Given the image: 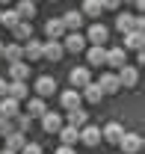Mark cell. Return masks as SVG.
<instances>
[{"label": "cell", "mask_w": 145, "mask_h": 154, "mask_svg": "<svg viewBox=\"0 0 145 154\" xmlns=\"http://www.w3.org/2000/svg\"><path fill=\"white\" fill-rule=\"evenodd\" d=\"M59 42H62V51H68V54H80V51H86V38L80 36V33H68V36H62Z\"/></svg>", "instance_id": "obj_4"}, {"label": "cell", "mask_w": 145, "mask_h": 154, "mask_svg": "<svg viewBox=\"0 0 145 154\" xmlns=\"http://www.w3.org/2000/svg\"><path fill=\"white\" fill-rule=\"evenodd\" d=\"M62 42H42V59H51V62H59L62 59Z\"/></svg>", "instance_id": "obj_11"}, {"label": "cell", "mask_w": 145, "mask_h": 154, "mask_svg": "<svg viewBox=\"0 0 145 154\" xmlns=\"http://www.w3.org/2000/svg\"><path fill=\"white\" fill-rule=\"evenodd\" d=\"M62 122H65V125H71V128H77V131H80V128H86V125H89V113H86L83 107H77V110H68Z\"/></svg>", "instance_id": "obj_8"}, {"label": "cell", "mask_w": 145, "mask_h": 154, "mask_svg": "<svg viewBox=\"0 0 145 154\" xmlns=\"http://www.w3.org/2000/svg\"><path fill=\"white\" fill-rule=\"evenodd\" d=\"M101 0H83V9H80V15L83 18H101Z\"/></svg>", "instance_id": "obj_28"}, {"label": "cell", "mask_w": 145, "mask_h": 154, "mask_svg": "<svg viewBox=\"0 0 145 154\" xmlns=\"http://www.w3.org/2000/svg\"><path fill=\"white\" fill-rule=\"evenodd\" d=\"M3 59H6V62H18V59H24V45H18V42L6 45V48H3Z\"/></svg>", "instance_id": "obj_27"}, {"label": "cell", "mask_w": 145, "mask_h": 154, "mask_svg": "<svg viewBox=\"0 0 145 154\" xmlns=\"http://www.w3.org/2000/svg\"><path fill=\"white\" fill-rule=\"evenodd\" d=\"M21 113V101H15V98H0V116L3 119H15V116Z\"/></svg>", "instance_id": "obj_14"}, {"label": "cell", "mask_w": 145, "mask_h": 154, "mask_svg": "<svg viewBox=\"0 0 145 154\" xmlns=\"http://www.w3.org/2000/svg\"><path fill=\"white\" fill-rule=\"evenodd\" d=\"M0 12H3V9H0Z\"/></svg>", "instance_id": "obj_46"}, {"label": "cell", "mask_w": 145, "mask_h": 154, "mask_svg": "<svg viewBox=\"0 0 145 154\" xmlns=\"http://www.w3.org/2000/svg\"><path fill=\"white\" fill-rule=\"evenodd\" d=\"M0 154H15V151H9V148H0Z\"/></svg>", "instance_id": "obj_42"}, {"label": "cell", "mask_w": 145, "mask_h": 154, "mask_svg": "<svg viewBox=\"0 0 145 154\" xmlns=\"http://www.w3.org/2000/svg\"><path fill=\"white\" fill-rule=\"evenodd\" d=\"M59 21H62V27H65V30H71V33H80V27H83V15H80L77 9L65 12V15H62Z\"/></svg>", "instance_id": "obj_19"}, {"label": "cell", "mask_w": 145, "mask_h": 154, "mask_svg": "<svg viewBox=\"0 0 145 154\" xmlns=\"http://www.w3.org/2000/svg\"><path fill=\"white\" fill-rule=\"evenodd\" d=\"M80 95L86 98L89 104H98V101L104 98V92H101V86H98V83H89V86H83V92H80Z\"/></svg>", "instance_id": "obj_30"}, {"label": "cell", "mask_w": 145, "mask_h": 154, "mask_svg": "<svg viewBox=\"0 0 145 154\" xmlns=\"http://www.w3.org/2000/svg\"><path fill=\"white\" fill-rule=\"evenodd\" d=\"M51 3H56V0H51Z\"/></svg>", "instance_id": "obj_45"}, {"label": "cell", "mask_w": 145, "mask_h": 154, "mask_svg": "<svg viewBox=\"0 0 145 154\" xmlns=\"http://www.w3.org/2000/svg\"><path fill=\"white\" fill-rule=\"evenodd\" d=\"M142 145H145L142 134H127V131H125V136L119 139V148H122L125 154H139V151H142Z\"/></svg>", "instance_id": "obj_1"}, {"label": "cell", "mask_w": 145, "mask_h": 154, "mask_svg": "<svg viewBox=\"0 0 145 154\" xmlns=\"http://www.w3.org/2000/svg\"><path fill=\"white\" fill-rule=\"evenodd\" d=\"M9 3H12V0H0V9H3V6H9Z\"/></svg>", "instance_id": "obj_40"}, {"label": "cell", "mask_w": 145, "mask_h": 154, "mask_svg": "<svg viewBox=\"0 0 145 154\" xmlns=\"http://www.w3.org/2000/svg\"><path fill=\"white\" fill-rule=\"evenodd\" d=\"M15 12H18V18H21V21H30V18H36V3H30V0H21L18 6H15Z\"/></svg>", "instance_id": "obj_29"}, {"label": "cell", "mask_w": 145, "mask_h": 154, "mask_svg": "<svg viewBox=\"0 0 145 154\" xmlns=\"http://www.w3.org/2000/svg\"><path fill=\"white\" fill-rule=\"evenodd\" d=\"M12 122H15V131H21V134H30V128H33V119L27 113H18Z\"/></svg>", "instance_id": "obj_32"}, {"label": "cell", "mask_w": 145, "mask_h": 154, "mask_svg": "<svg viewBox=\"0 0 145 154\" xmlns=\"http://www.w3.org/2000/svg\"><path fill=\"white\" fill-rule=\"evenodd\" d=\"M83 38H86V42H92V45H104V42L110 38V30L101 24V21H95L89 30H86V36H83Z\"/></svg>", "instance_id": "obj_5"}, {"label": "cell", "mask_w": 145, "mask_h": 154, "mask_svg": "<svg viewBox=\"0 0 145 154\" xmlns=\"http://www.w3.org/2000/svg\"><path fill=\"white\" fill-rule=\"evenodd\" d=\"M18 21H21V18H18V12H15V9H3V12H0V24H3V27H9V30H12Z\"/></svg>", "instance_id": "obj_33"}, {"label": "cell", "mask_w": 145, "mask_h": 154, "mask_svg": "<svg viewBox=\"0 0 145 154\" xmlns=\"http://www.w3.org/2000/svg\"><path fill=\"white\" fill-rule=\"evenodd\" d=\"M86 62L89 65H107V48L104 45H92L86 51Z\"/></svg>", "instance_id": "obj_16"}, {"label": "cell", "mask_w": 145, "mask_h": 154, "mask_svg": "<svg viewBox=\"0 0 145 154\" xmlns=\"http://www.w3.org/2000/svg\"><path fill=\"white\" fill-rule=\"evenodd\" d=\"M136 3V9H145V0H133Z\"/></svg>", "instance_id": "obj_39"}, {"label": "cell", "mask_w": 145, "mask_h": 154, "mask_svg": "<svg viewBox=\"0 0 145 154\" xmlns=\"http://www.w3.org/2000/svg\"><path fill=\"white\" fill-rule=\"evenodd\" d=\"M24 57L30 59V62H39L42 59V42H36V38L24 42Z\"/></svg>", "instance_id": "obj_26"}, {"label": "cell", "mask_w": 145, "mask_h": 154, "mask_svg": "<svg viewBox=\"0 0 145 154\" xmlns=\"http://www.w3.org/2000/svg\"><path fill=\"white\" fill-rule=\"evenodd\" d=\"M142 45H145V33H125V51H142Z\"/></svg>", "instance_id": "obj_23"}, {"label": "cell", "mask_w": 145, "mask_h": 154, "mask_svg": "<svg viewBox=\"0 0 145 154\" xmlns=\"http://www.w3.org/2000/svg\"><path fill=\"white\" fill-rule=\"evenodd\" d=\"M116 27H119V33H133V15L130 12H122L116 18Z\"/></svg>", "instance_id": "obj_31"}, {"label": "cell", "mask_w": 145, "mask_h": 154, "mask_svg": "<svg viewBox=\"0 0 145 154\" xmlns=\"http://www.w3.org/2000/svg\"><path fill=\"white\" fill-rule=\"evenodd\" d=\"M56 154H74V148H71V145H59V148H56Z\"/></svg>", "instance_id": "obj_38"}, {"label": "cell", "mask_w": 145, "mask_h": 154, "mask_svg": "<svg viewBox=\"0 0 145 154\" xmlns=\"http://www.w3.org/2000/svg\"><path fill=\"white\" fill-rule=\"evenodd\" d=\"M116 77H119V86H122V89H130V86L139 83V68H136V65H122Z\"/></svg>", "instance_id": "obj_2"}, {"label": "cell", "mask_w": 145, "mask_h": 154, "mask_svg": "<svg viewBox=\"0 0 145 154\" xmlns=\"http://www.w3.org/2000/svg\"><path fill=\"white\" fill-rule=\"evenodd\" d=\"M98 86H101V92L104 95H116L122 86H119V77H116V71H104V74L98 77Z\"/></svg>", "instance_id": "obj_7"}, {"label": "cell", "mask_w": 145, "mask_h": 154, "mask_svg": "<svg viewBox=\"0 0 145 154\" xmlns=\"http://www.w3.org/2000/svg\"><path fill=\"white\" fill-rule=\"evenodd\" d=\"M45 33H48V42H59V38L65 36V27H62L59 18H51L48 24H45Z\"/></svg>", "instance_id": "obj_22"}, {"label": "cell", "mask_w": 145, "mask_h": 154, "mask_svg": "<svg viewBox=\"0 0 145 154\" xmlns=\"http://www.w3.org/2000/svg\"><path fill=\"white\" fill-rule=\"evenodd\" d=\"M3 48H6V45H3V38H0V59H3Z\"/></svg>", "instance_id": "obj_41"}, {"label": "cell", "mask_w": 145, "mask_h": 154, "mask_svg": "<svg viewBox=\"0 0 145 154\" xmlns=\"http://www.w3.org/2000/svg\"><path fill=\"white\" fill-rule=\"evenodd\" d=\"M9 77H12V80H27V77H30V65H27L24 59L9 62Z\"/></svg>", "instance_id": "obj_25"}, {"label": "cell", "mask_w": 145, "mask_h": 154, "mask_svg": "<svg viewBox=\"0 0 145 154\" xmlns=\"http://www.w3.org/2000/svg\"><path fill=\"white\" fill-rule=\"evenodd\" d=\"M68 80H71V89H83V86H89V83H92L89 65H77V68H71Z\"/></svg>", "instance_id": "obj_3"}, {"label": "cell", "mask_w": 145, "mask_h": 154, "mask_svg": "<svg viewBox=\"0 0 145 154\" xmlns=\"http://www.w3.org/2000/svg\"><path fill=\"white\" fill-rule=\"evenodd\" d=\"M6 89H9V80H6V77H0V98H6Z\"/></svg>", "instance_id": "obj_37"}, {"label": "cell", "mask_w": 145, "mask_h": 154, "mask_svg": "<svg viewBox=\"0 0 145 154\" xmlns=\"http://www.w3.org/2000/svg\"><path fill=\"white\" fill-rule=\"evenodd\" d=\"M122 0H101V9H119Z\"/></svg>", "instance_id": "obj_36"}, {"label": "cell", "mask_w": 145, "mask_h": 154, "mask_svg": "<svg viewBox=\"0 0 145 154\" xmlns=\"http://www.w3.org/2000/svg\"><path fill=\"white\" fill-rule=\"evenodd\" d=\"M12 131H15V122H12V119H3V116H0V136L12 134Z\"/></svg>", "instance_id": "obj_34"}, {"label": "cell", "mask_w": 145, "mask_h": 154, "mask_svg": "<svg viewBox=\"0 0 145 154\" xmlns=\"http://www.w3.org/2000/svg\"><path fill=\"white\" fill-rule=\"evenodd\" d=\"M122 3H133V0H122Z\"/></svg>", "instance_id": "obj_43"}, {"label": "cell", "mask_w": 145, "mask_h": 154, "mask_svg": "<svg viewBox=\"0 0 145 154\" xmlns=\"http://www.w3.org/2000/svg\"><path fill=\"white\" fill-rule=\"evenodd\" d=\"M6 95L15 98V101H24V98L30 95V89H27V80H9V89H6Z\"/></svg>", "instance_id": "obj_20"}, {"label": "cell", "mask_w": 145, "mask_h": 154, "mask_svg": "<svg viewBox=\"0 0 145 154\" xmlns=\"http://www.w3.org/2000/svg\"><path fill=\"white\" fill-rule=\"evenodd\" d=\"M59 104H62V110H65V113H68V110H77V107L83 104L80 89H65V92L59 95Z\"/></svg>", "instance_id": "obj_10"}, {"label": "cell", "mask_w": 145, "mask_h": 154, "mask_svg": "<svg viewBox=\"0 0 145 154\" xmlns=\"http://www.w3.org/2000/svg\"><path fill=\"white\" fill-rule=\"evenodd\" d=\"M80 142H83V145H89V148H95V145L101 142V128H95V125L80 128Z\"/></svg>", "instance_id": "obj_13"}, {"label": "cell", "mask_w": 145, "mask_h": 154, "mask_svg": "<svg viewBox=\"0 0 145 154\" xmlns=\"http://www.w3.org/2000/svg\"><path fill=\"white\" fill-rule=\"evenodd\" d=\"M125 136V128L119 125V122H110V125H104L101 128V139L104 142H113V145H119V139Z\"/></svg>", "instance_id": "obj_9"}, {"label": "cell", "mask_w": 145, "mask_h": 154, "mask_svg": "<svg viewBox=\"0 0 145 154\" xmlns=\"http://www.w3.org/2000/svg\"><path fill=\"white\" fill-rule=\"evenodd\" d=\"M30 3H36V0H30Z\"/></svg>", "instance_id": "obj_44"}, {"label": "cell", "mask_w": 145, "mask_h": 154, "mask_svg": "<svg viewBox=\"0 0 145 154\" xmlns=\"http://www.w3.org/2000/svg\"><path fill=\"white\" fill-rule=\"evenodd\" d=\"M45 113H48L45 98H30V101H27V116H30V119H42Z\"/></svg>", "instance_id": "obj_24"}, {"label": "cell", "mask_w": 145, "mask_h": 154, "mask_svg": "<svg viewBox=\"0 0 145 154\" xmlns=\"http://www.w3.org/2000/svg\"><path fill=\"white\" fill-rule=\"evenodd\" d=\"M18 154H45V151H42V145H39V142H27Z\"/></svg>", "instance_id": "obj_35"}, {"label": "cell", "mask_w": 145, "mask_h": 154, "mask_svg": "<svg viewBox=\"0 0 145 154\" xmlns=\"http://www.w3.org/2000/svg\"><path fill=\"white\" fill-rule=\"evenodd\" d=\"M107 65H113V68H122V65H127V51L122 48V45L107 48Z\"/></svg>", "instance_id": "obj_12"}, {"label": "cell", "mask_w": 145, "mask_h": 154, "mask_svg": "<svg viewBox=\"0 0 145 154\" xmlns=\"http://www.w3.org/2000/svg\"><path fill=\"white\" fill-rule=\"evenodd\" d=\"M12 36H15V42H18V45L30 42V38H33V24H30V21H18V24L12 27Z\"/></svg>", "instance_id": "obj_17"}, {"label": "cell", "mask_w": 145, "mask_h": 154, "mask_svg": "<svg viewBox=\"0 0 145 154\" xmlns=\"http://www.w3.org/2000/svg\"><path fill=\"white\" fill-rule=\"evenodd\" d=\"M62 125H65V122H62V116H59V113H51V110H48V113L42 116V128H45V134H56Z\"/></svg>", "instance_id": "obj_15"}, {"label": "cell", "mask_w": 145, "mask_h": 154, "mask_svg": "<svg viewBox=\"0 0 145 154\" xmlns=\"http://www.w3.org/2000/svg\"><path fill=\"white\" fill-rule=\"evenodd\" d=\"M56 136L62 139V145H71V148L80 142V131H77V128H71V125H62V128L56 131Z\"/></svg>", "instance_id": "obj_18"}, {"label": "cell", "mask_w": 145, "mask_h": 154, "mask_svg": "<svg viewBox=\"0 0 145 154\" xmlns=\"http://www.w3.org/2000/svg\"><path fill=\"white\" fill-rule=\"evenodd\" d=\"M33 89H36V98H51L56 92V80L51 74H42L36 80V86H33Z\"/></svg>", "instance_id": "obj_6"}, {"label": "cell", "mask_w": 145, "mask_h": 154, "mask_svg": "<svg viewBox=\"0 0 145 154\" xmlns=\"http://www.w3.org/2000/svg\"><path fill=\"white\" fill-rule=\"evenodd\" d=\"M24 145H27V134H21V131H12V134H6V145H3V148H9V151L18 154Z\"/></svg>", "instance_id": "obj_21"}]
</instances>
